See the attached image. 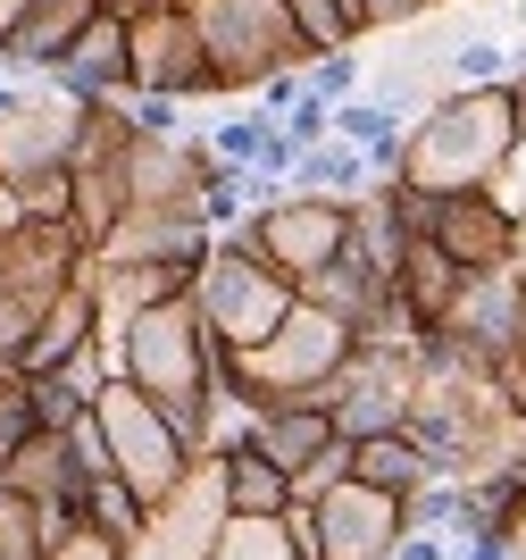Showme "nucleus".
<instances>
[{
  "mask_svg": "<svg viewBox=\"0 0 526 560\" xmlns=\"http://www.w3.org/2000/svg\"><path fill=\"white\" fill-rule=\"evenodd\" d=\"M526 142L518 117V84H468V93H443L435 109L410 126V151H401V185L418 192H493V176L510 167V151Z\"/></svg>",
  "mask_w": 526,
  "mask_h": 560,
  "instance_id": "obj_1",
  "label": "nucleus"
},
{
  "mask_svg": "<svg viewBox=\"0 0 526 560\" xmlns=\"http://www.w3.org/2000/svg\"><path fill=\"white\" fill-rule=\"evenodd\" d=\"M109 351H117V376H126V385H142L160 410H176L184 435L201 444V401H209V385H218V369H226L234 351L201 327L192 293H176V302L126 318V327L109 335Z\"/></svg>",
  "mask_w": 526,
  "mask_h": 560,
  "instance_id": "obj_2",
  "label": "nucleus"
},
{
  "mask_svg": "<svg viewBox=\"0 0 526 560\" xmlns=\"http://www.w3.org/2000/svg\"><path fill=\"white\" fill-rule=\"evenodd\" d=\"M351 351H360V335H351L335 310L293 302V318H284L259 351H234L226 369H234V385H243L259 410H276V401H335Z\"/></svg>",
  "mask_w": 526,
  "mask_h": 560,
  "instance_id": "obj_3",
  "label": "nucleus"
},
{
  "mask_svg": "<svg viewBox=\"0 0 526 560\" xmlns=\"http://www.w3.org/2000/svg\"><path fill=\"white\" fill-rule=\"evenodd\" d=\"M92 427H101V452H109V477H126V486L160 511L167 493L192 477V460H201V444L184 435L176 410H160V401L142 394V385H126V376H109L101 385V401H92Z\"/></svg>",
  "mask_w": 526,
  "mask_h": 560,
  "instance_id": "obj_4",
  "label": "nucleus"
},
{
  "mask_svg": "<svg viewBox=\"0 0 526 560\" xmlns=\"http://www.w3.org/2000/svg\"><path fill=\"white\" fill-rule=\"evenodd\" d=\"M293 302H301V284H284L243 234H218L209 259L192 268V310H201V327L226 351H259L284 318H293Z\"/></svg>",
  "mask_w": 526,
  "mask_h": 560,
  "instance_id": "obj_5",
  "label": "nucleus"
},
{
  "mask_svg": "<svg viewBox=\"0 0 526 560\" xmlns=\"http://www.w3.org/2000/svg\"><path fill=\"white\" fill-rule=\"evenodd\" d=\"M226 234H243V243H252L284 284H309V277H326V268L351 252V234H360V201L284 185L268 210H252L243 226H226Z\"/></svg>",
  "mask_w": 526,
  "mask_h": 560,
  "instance_id": "obj_6",
  "label": "nucleus"
},
{
  "mask_svg": "<svg viewBox=\"0 0 526 560\" xmlns=\"http://www.w3.org/2000/svg\"><path fill=\"white\" fill-rule=\"evenodd\" d=\"M192 25H201V50L226 93H259L276 75L309 68V50H301V34L284 25L276 0H192Z\"/></svg>",
  "mask_w": 526,
  "mask_h": 560,
  "instance_id": "obj_7",
  "label": "nucleus"
},
{
  "mask_svg": "<svg viewBox=\"0 0 526 560\" xmlns=\"http://www.w3.org/2000/svg\"><path fill=\"white\" fill-rule=\"evenodd\" d=\"M75 135H84V101L59 93L50 75H9L0 84V176L9 185L75 167Z\"/></svg>",
  "mask_w": 526,
  "mask_h": 560,
  "instance_id": "obj_8",
  "label": "nucleus"
},
{
  "mask_svg": "<svg viewBox=\"0 0 526 560\" xmlns=\"http://www.w3.org/2000/svg\"><path fill=\"white\" fill-rule=\"evenodd\" d=\"M126 34H135V93L226 101V84H218V68H209V50H201V25H192V0H135Z\"/></svg>",
  "mask_w": 526,
  "mask_h": 560,
  "instance_id": "obj_9",
  "label": "nucleus"
},
{
  "mask_svg": "<svg viewBox=\"0 0 526 560\" xmlns=\"http://www.w3.org/2000/svg\"><path fill=\"white\" fill-rule=\"evenodd\" d=\"M410 401H418V343H360L326 410L351 444H367V435H401Z\"/></svg>",
  "mask_w": 526,
  "mask_h": 560,
  "instance_id": "obj_10",
  "label": "nucleus"
},
{
  "mask_svg": "<svg viewBox=\"0 0 526 560\" xmlns=\"http://www.w3.org/2000/svg\"><path fill=\"white\" fill-rule=\"evenodd\" d=\"M226 527H234L226 460H192V477L151 511V544H142V560H218Z\"/></svg>",
  "mask_w": 526,
  "mask_h": 560,
  "instance_id": "obj_11",
  "label": "nucleus"
},
{
  "mask_svg": "<svg viewBox=\"0 0 526 560\" xmlns=\"http://www.w3.org/2000/svg\"><path fill=\"white\" fill-rule=\"evenodd\" d=\"M410 536V502L401 493H376L360 477L318 493V560H393Z\"/></svg>",
  "mask_w": 526,
  "mask_h": 560,
  "instance_id": "obj_12",
  "label": "nucleus"
},
{
  "mask_svg": "<svg viewBox=\"0 0 526 560\" xmlns=\"http://www.w3.org/2000/svg\"><path fill=\"white\" fill-rule=\"evenodd\" d=\"M84 277H92V243L75 234V218H17V234L0 243V284L43 310Z\"/></svg>",
  "mask_w": 526,
  "mask_h": 560,
  "instance_id": "obj_13",
  "label": "nucleus"
},
{
  "mask_svg": "<svg viewBox=\"0 0 526 560\" xmlns=\"http://www.w3.org/2000/svg\"><path fill=\"white\" fill-rule=\"evenodd\" d=\"M435 243H443V259H452L459 277H510L526 259V226L493 192H452L443 218H435Z\"/></svg>",
  "mask_w": 526,
  "mask_h": 560,
  "instance_id": "obj_14",
  "label": "nucleus"
},
{
  "mask_svg": "<svg viewBox=\"0 0 526 560\" xmlns=\"http://www.w3.org/2000/svg\"><path fill=\"white\" fill-rule=\"evenodd\" d=\"M218 226H209L201 201H160V210H135L126 226L109 234V252L101 259H167V268H201Z\"/></svg>",
  "mask_w": 526,
  "mask_h": 560,
  "instance_id": "obj_15",
  "label": "nucleus"
},
{
  "mask_svg": "<svg viewBox=\"0 0 526 560\" xmlns=\"http://www.w3.org/2000/svg\"><path fill=\"white\" fill-rule=\"evenodd\" d=\"M50 84L75 93V101H126L135 93V34H126V9H101V18L84 25V43L59 59Z\"/></svg>",
  "mask_w": 526,
  "mask_h": 560,
  "instance_id": "obj_16",
  "label": "nucleus"
},
{
  "mask_svg": "<svg viewBox=\"0 0 526 560\" xmlns=\"http://www.w3.org/2000/svg\"><path fill=\"white\" fill-rule=\"evenodd\" d=\"M109 0H34L17 25H0V50H9V68L17 75H59L75 43H84V25L101 18Z\"/></svg>",
  "mask_w": 526,
  "mask_h": 560,
  "instance_id": "obj_17",
  "label": "nucleus"
},
{
  "mask_svg": "<svg viewBox=\"0 0 526 560\" xmlns=\"http://www.w3.org/2000/svg\"><path fill=\"white\" fill-rule=\"evenodd\" d=\"M459 293H468V277H459L452 259H443L435 234H418V243H401V259H393V302H401V318H410L418 335L452 327Z\"/></svg>",
  "mask_w": 526,
  "mask_h": 560,
  "instance_id": "obj_18",
  "label": "nucleus"
},
{
  "mask_svg": "<svg viewBox=\"0 0 526 560\" xmlns=\"http://www.w3.org/2000/svg\"><path fill=\"white\" fill-rule=\"evenodd\" d=\"M92 343H101V293H92V277H84V284H68V293L43 310L34 343L17 351V376H34V385H43V376H59L68 360H84Z\"/></svg>",
  "mask_w": 526,
  "mask_h": 560,
  "instance_id": "obj_19",
  "label": "nucleus"
},
{
  "mask_svg": "<svg viewBox=\"0 0 526 560\" xmlns=\"http://www.w3.org/2000/svg\"><path fill=\"white\" fill-rule=\"evenodd\" d=\"M443 335H459L484 369H502V351L518 343V268H510V277H468V293H459Z\"/></svg>",
  "mask_w": 526,
  "mask_h": 560,
  "instance_id": "obj_20",
  "label": "nucleus"
},
{
  "mask_svg": "<svg viewBox=\"0 0 526 560\" xmlns=\"http://www.w3.org/2000/svg\"><path fill=\"white\" fill-rule=\"evenodd\" d=\"M351 477L376 493H401L410 502L418 486H435V460L410 444V435H367V444H351Z\"/></svg>",
  "mask_w": 526,
  "mask_h": 560,
  "instance_id": "obj_21",
  "label": "nucleus"
},
{
  "mask_svg": "<svg viewBox=\"0 0 526 560\" xmlns=\"http://www.w3.org/2000/svg\"><path fill=\"white\" fill-rule=\"evenodd\" d=\"M293 185H301V192H335V201H360V192H376V176H367V151H360V142L326 135V142H309V151H301Z\"/></svg>",
  "mask_w": 526,
  "mask_h": 560,
  "instance_id": "obj_22",
  "label": "nucleus"
},
{
  "mask_svg": "<svg viewBox=\"0 0 526 560\" xmlns=\"http://www.w3.org/2000/svg\"><path fill=\"white\" fill-rule=\"evenodd\" d=\"M259 435V401L234 385V369H218V385H209L201 401V460H226V452H243Z\"/></svg>",
  "mask_w": 526,
  "mask_h": 560,
  "instance_id": "obj_23",
  "label": "nucleus"
},
{
  "mask_svg": "<svg viewBox=\"0 0 526 560\" xmlns=\"http://www.w3.org/2000/svg\"><path fill=\"white\" fill-rule=\"evenodd\" d=\"M226 493H234V518H284L293 511V477L252 444L226 452Z\"/></svg>",
  "mask_w": 526,
  "mask_h": 560,
  "instance_id": "obj_24",
  "label": "nucleus"
},
{
  "mask_svg": "<svg viewBox=\"0 0 526 560\" xmlns=\"http://www.w3.org/2000/svg\"><path fill=\"white\" fill-rule=\"evenodd\" d=\"M284 9V25L301 34V50L309 59H326V50H360L367 25H360V0H276Z\"/></svg>",
  "mask_w": 526,
  "mask_h": 560,
  "instance_id": "obj_25",
  "label": "nucleus"
},
{
  "mask_svg": "<svg viewBox=\"0 0 526 560\" xmlns=\"http://www.w3.org/2000/svg\"><path fill=\"white\" fill-rule=\"evenodd\" d=\"M50 536H59V511H43V502L0 486V560H43Z\"/></svg>",
  "mask_w": 526,
  "mask_h": 560,
  "instance_id": "obj_26",
  "label": "nucleus"
},
{
  "mask_svg": "<svg viewBox=\"0 0 526 560\" xmlns=\"http://www.w3.org/2000/svg\"><path fill=\"white\" fill-rule=\"evenodd\" d=\"M34 435H43V385L17 376V369H0V468L17 460Z\"/></svg>",
  "mask_w": 526,
  "mask_h": 560,
  "instance_id": "obj_27",
  "label": "nucleus"
},
{
  "mask_svg": "<svg viewBox=\"0 0 526 560\" xmlns=\"http://www.w3.org/2000/svg\"><path fill=\"white\" fill-rule=\"evenodd\" d=\"M518 75V59H510L493 34H468V43H452V59H443V84L452 93H468V84H510Z\"/></svg>",
  "mask_w": 526,
  "mask_h": 560,
  "instance_id": "obj_28",
  "label": "nucleus"
},
{
  "mask_svg": "<svg viewBox=\"0 0 526 560\" xmlns=\"http://www.w3.org/2000/svg\"><path fill=\"white\" fill-rule=\"evenodd\" d=\"M360 75H367L360 50H326V59H309V68H301V93L326 101V109H343V101H360V93H367Z\"/></svg>",
  "mask_w": 526,
  "mask_h": 560,
  "instance_id": "obj_29",
  "label": "nucleus"
},
{
  "mask_svg": "<svg viewBox=\"0 0 526 560\" xmlns=\"http://www.w3.org/2000/svg\"><path fill=\"white\" fill-rule=\"evenodd\" d=\"M43 560H142V552H135V544H117L101 518L75 511V518H59V536H50V552H43Z\"/></svg>",
  "mask_w": 526,
  "mask_h": 560,
  "instance_id": "obj_30",
  "label": "nucleus"
},
{
  "mask_svg": "<svg viewBox=\"0 0 526 560\" xmlns=\"http://www.w3.org/2000/svg\"><path fill=\"white\" fill-rule=\"evenodd\" d=\"M218 560H301V552H293V536H284V518H234Z\"/></svg>",
  "mask_w": 526,
  "mask_h": 560,
  "instance_id": "obj_31",
  "label": "nucleus"
},
{
  "mask_svg": "<svg viewBox=\"0 0 526 560\" xmlns=\"http://www.w3.org/2000/svg\"><path fill=\"white\" fill-rule=\"evenodd\" d=\"M268 126H276V117H259V109L218 117V126H209V151H218L226 167H259V151H268Z\"/></svg>",
  "mask_w": 526,
  "mask_h": 560,
  "instance_id": "obj_32",
  "label": "nucleus"
},
{
  "mask_svg": "<svg viewBox=\"0 0 526 560\" xmlns=\"http://www.w3.org/2000/svg\"><path fill=\"white\" fill-rule=\"evenodd\" d=\"M17 201H25V218H68L75 210V176H68V167H50V176L17 185Z\"/></svg>",
  "mask_w": 526,
  "mask_h": 560,
  "instance_id": "obj_33",
  "label": "nucleus"
},
{
  "mask_svg": "<svg viewBox=\"0 0 526 560\" xmlns=\"http://www.w3.org/2000/svg\"><path fill=\"white\" fill-rule=\"evenodd\" d=\"M418 18H435V0H360L367 34H393V25H418Z\"/></svg>",
  "mask_w": 526,
  "mask_h": 560,
  "instance_id": "obj_34",
  "label": "nucleus"
},
{
  "mask_svg": "<svg viewBox=\"0 0 526 560\" xmlns=\"http://www.w3.org/2000/svg\"><path fill=\"white\" fill-rule=\"evenodd\" d=\"M493 385H502V401H510V410L526 419V343H510V351H502V369H493Z\"/></svg>",
  "mask_w": 526,
  "mask_h": 560,
  "instance_id": "obj_35",
  "label": "nucleus"
},
{
  "mask_svg": "<svg viewBox=\"0 0 526 560\" xmlns=\"http://www.w3.org/2000/svg\"><path fill=\"white\" fill-rule=\"evenodd\" d=\"M393 560H459V536H426V527H410Z\"/></svg>",
  "mask_w": 526,
  "mask_h": 560,
  "instance_id": "obj_36",
  "label": "nucleus"
},
{
  "mask_svg": "<svg viewBox=\"0 0 526 560\" xmlns=\"http://www.w3.org/2000/svg\"><path fill=\"white\" fill-rule=\"evenodd\" d=\"M459 560H518V544L493 527V536H468V544H459Z\"/></svg>",
  "mask_w": 526,
  "mask_h": 560,
  "instance_id": "obj_37",
  "label": "nucleus"
},
{
  "mask_svg": "<svg viewBox=\"0 0 526 560\" xmlns=\"http://www.w3.org/2000/svg\"><path fill=\"white\" fill-rule=\"evenodd\" d=\"M17 218H25V201H17V185H9V176H0V243H9V234H17Z\"/></svg>",
  "mask_w": 526,
  "mask_h": 560,
  "instance_id": "obj_38",
  "label": "nucleus"
},
{
  "mask_svg": "<svg viewBox=\"0 0 526 560\" xmlns=\"http://www.w3.org/2000/svg\"><path fill=\"white\" fill-rule=\"evenodd\" d=\"M502 536H510V544H518V560H526V511H518V518H510Z\"/></svg>",
  "mask_w": 526,
  "mask_h": 560,
  "instance_id": "obj_39",
  "label": "nucleus"
},
{
  "mask_svg": "<svg viewBox=\"0 0 526 560\" xmlns=\"http://www.w3.org/2000/svg\"><path fill=\"white\" fill-rule=\"evenodd\" d=\"M25 9H34V0H0V25H17V18H25Z\"/></svg>",
  "mask_w": 526,
  "mask_h": 560,
  "instance_id": "obj_40",
  "label": "nucleus"
},
{
  "mask_svg": "<svg viewBox=\"0 0 526 560\" xmlns=\"http://www.w3.org/2000/svg\"><path fill=\"white\" fill-rule=\"evenodd\" d=\"M518 343H526V259H518Z\"/></svg>",
  "mask_w": 526,
  "mask_h": 560,
  "instance_id": "obj_41",
  "label": "nucleus"
},
{
  "mask_svg": "<svg viewBox=\"0 0 526 560\" xmlns=\"http://www.w3.org/2000/svg\"><path fill=\"white\" fill-rule=\"evenodd\" d=\"M510 84H518V117H526V59H518V75H510Z\"/></svg>",
  "mask_w": 526,
  "mask_h": 560,
  "instance_id": "obj_42",
  "label": "nucleus"
},
{
  "mask_svg": "<svg viewBox=\"0 0 526 560\" xmlns=\"http://www.w3.org/2000/svg\"><path fill=\"white\" fill-rule=\"evenodd\" d=\"M9 75H17V68H9V50H0V84H9Z\"/></svg>",
  "mask_w": 526,
  "mask_h": 560,
  "instance_id": "obj_43",
  "label": "nucleus"
},
{
  "mask_svg": "<svg viewBox=\"0 0 526 560\" xmlns=\"http://www.w3.org/2000/svg\"><path fill=\"white\" fill-rule=\"evenodd\" d=\"M443 9H459V0H435V18H443Z\"/></svg>",
  "mask_w": 526,
  "mask_h": 560,
  "instance_id": "obj_44",
  "label": "nucleus"
},
{
  "mask_svg": "<svg viewBox=\"0 0 526 560\" xmlns=\"http://www.w3.org/2000/svg\"><path fill=\"white\" fill-rule=\"evenodd\" d=\"M109 9H135V0H109Z\"/></svg>",
  "mask_w": 526,
  "mask_h": 560,
  "instance_id": "obj_45",
  "label": "nucleus"
}]
</instances>
